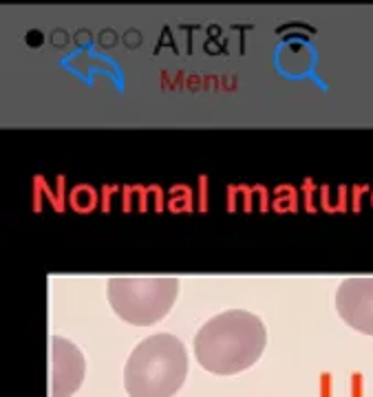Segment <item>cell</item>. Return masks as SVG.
<instances>
[{"instance_id":"obj_1","label":"cell","mask_w":373,"mask_h":397,"mask_svg":"<svg viewBox=\"0 0 373 397\" xmlns=\"http://www.w3.org/2000/svg\"><path fill=\"white\" fill-rule=\"evenodd\" d=\"M197 362L215 376H237L259 362L267 346L265 322L243 309H230L201 324L195 336Z\"/></svg>"},{"instance_id":"obj_2","label":"cell","mask_w":373,"mask_h":397,"mask_svg":"<svg viewBox=\"0 0 373 397\" xmlns=\"http://www.w3.org/2000/svg\"><path fill=\"white\" fill-rule=\"evenodd\" d=\"M188 376V351L173 334H155L139 342L124 366L128 397H175Z\"/></svg>"},{"instance_id":"obj_3","label":"cell","mask_w":373,"mask_h":397,"mask_svg":"<svg viewBox=\"0 0 373 397\" xmlns=\"http://www.w3.org/2000/svg\"><path fill=\"white\" fill-rule=\"evenodd\" d=\"M106 296L111 309L124 322L150 326L164 318L179 296V278H108Z\"/></svg>"},{"instance_id":"obj_4","label":"cell","mask_w":373,"mask_h":397,"mask_svg":"<svg viewBox=\"0 0 373 397\" xmlns=\"http://www.w3.org/2000/svg\"><path fill=\"white\" fill-rule=\"evenodd\" d=\"M336 311L347 326L373 336V278H344L336 292Z\"/></svg>"},{"instance_id":"obj_5","label":"cell","mask_w":373,"mask_h":397,"mask_svg":"<svg viewBox=\"0 0 373 397\" xmlns=\"http://www.w3.org/2000/svg\"><path fill=\"white\" fill-rule=\"evenodd\" d=\"M86 360L66 338H51V397H71L84 382Z\"/></svg>"}]
</instances>
